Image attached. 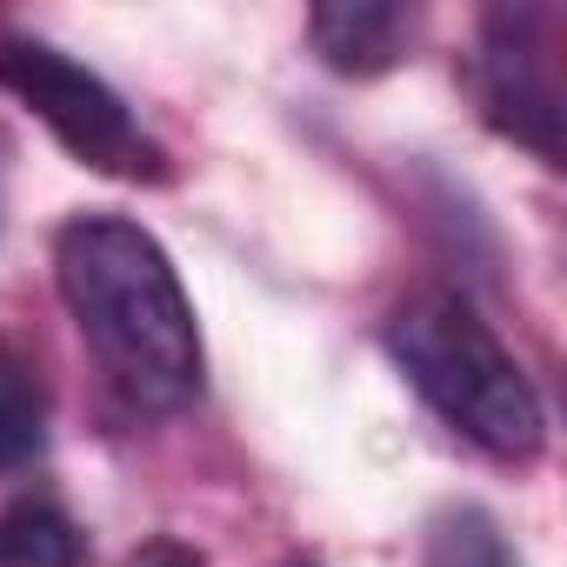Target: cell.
I'll list each match as a JSON object with an SVG mask.
<instances>
[{
  "label": "cell",
  "instance_id": "3957f363",
  "mask_svg": "<svg viewBox=\"0 0 567 567\" xmlns=\"http://www.w3.org/2000/svg\"><path fill=\"white\" fill-rule=\"evenodd\" d=\"M0 87L21 107H34V121L94 174H121V181H161V147L141 134V121L127 114V101L81 68L74 54L28 41V34H0Z\"/></svg>",
  "mask_w": 567,
  "mask_h": 567
},
{
  "label": "cell",
  "instance_id": "52a82bcc",
  "mask_svg": "<svg viewBox=\"0 0 567 567\" xmlns=\"http://www.w3.org/2000/svg\"><path fill=\"white\" fill-rule=\"evenodd\" d=\"M48 441V394L34 381V368L0 341V467L34 461Z\"/></svg>",
  "mask_w": 567,
  "mask_h": 567
},
{
  "label": "cell",
  "instance_id": "9c48e42d",
  "mask_svg": "<svg viewBox=\"0 0 567 567\" xmlns=\"http://www.w3.org/2000/svg\"><path fill=\"white\" fill-rule=\"evenodd\" d=\"M121 567H207V560H200L187 540H174V534H154V540H141V547H134Z\"/></svg>",
  "mask_w": 567,
  "mask_h": 567
},
{
  "label": "cell",
  "instance_id": "7a4b0ae2",
  "mask_svg": "<svg viewBox=\"0 0 567 567\" xmlns=\"http://www.w3.org/2000/svg\"><path fill=\"white\" fill-rule=\"evenodd\" d=\"M388 354L421 388V401L494 461H534L547 414L520 361L461 295H414L388 315Z\"/></svg>",
  "mask_w": 567,
  "mask_h": 567
},
{
  "label": "cell",
  "instance_id": "5b68a950",
  "mask_svg": "<svg viewBox=\"0 0 567 567\" xmlns=\"http://www.w3.org/2000/svg\"><path fill=\"white\" fill-rule=\"evenodd\" d=\"M408 14L388 0H334V8L308 14V41L334 74H388L408 41Z\"/></svg>",
  "mask_w": 567,
  "mask_h": 567
},
{
  "label": "cell",
  "instance_id": "30bf717a",
  "mask_svg": "<svg viewBox=\"0 0 567 567\" xmlns=\"http://www.w3.org/2000/svg\"><path fill=\"white\" fill-rule=\"evenodd\" d=\"M295 567H315V560H295Z\"/></svg>",
  "mask_w": 567,
  "mask_h": 567
},
{
  "label": "cell",
  "instance_id": "8992f818",
  "mask_svg": "<svg viewBox=\"0 0 567 567\" xmlns=\"http://www.w3.org/2000/svg\"><path fill=\"white\" fill-rule=\"evenodd\" d=\"M87 547H81V527L41 501V494H21L0 507V567H81Z\"/></svg>",
  "mask_w": 567,
  "mask_h": 567
},
{
  "label": "cell",
  "instance_id": "277c9868",
  "mask_svg": "<svg viewBox=\"0 0 567 567\" xmlns=\"http://www.w3.org/2000/svg\"><path fill=\"white\" fill-rule=\"evenodd\" d=\"M547 14L540 8H501L487 14L481 34V61H474V87H481V114L534 147L547 167H560V81H554V54H547Z\"/></svg>",
  "mask_w": 567,
  "mask_h": 567
},
{
  "label": "cell",
  "instance_id": "6da1fadb",
  "mask_svg": "<svg viewBox=\"0 0 567 567\" xmlns=\"http://www.w3.org/2000/svg\"><path fill=\"white\" fill-rule=\"evenodd\" d=\"M61 301L101 374L147 414L200 394V328L167 247L127 214H74L54 234Z\"/></svg>",
  "mask_w": 567,
  "mask_h": 567
},
{
  "label": "cell",
  "instance_id": "ba28073f",
  "mask_svg": "<svg viewBox=\"0 0 567 567\" xmlns=\"http://www.w3.org/2000/svg\"><path fill=\"white\" fill-rule=\"evenodd\" d=\"M427 567H520V554L507 547L501 520L481 507H447L427 527Z\"/></svg>",
  "mask_w": 567,
  "mask_h": 567
}]
</instances>
